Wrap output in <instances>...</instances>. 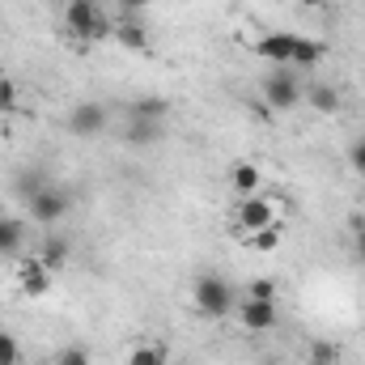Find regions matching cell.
Wrapping results in <instances>:
<instances>
[{
  "mask_svg": "<svg viewBox=\"0 0 365 365\" xmlns=\"http://www.w3.org/2000/svg\"><path fill=\"white\" fill-rule=\"evenodd\" d=\"M336 361H340V344H331V340L310 344V365H336Z\"/></svg>",
  "mask_w": 365,
  "mask_h": 365,
  "instance_id": "ffe728a7",
  "label": "cell"
},
{
  "mask_svg": "<svg viewBox=\"0 0 365 365\" xmlns=\"http://www.w3.org/2000/svg\"><path fill=\"white\" fill-rule=\"evenodd\" d=\"M293 47H297V34H289V30H272V34H264L259 43H255V56H264L268 64H293Z\"/></svg>",
  "mask_w": 365,
  "mask_h": 365,
  "instance_id": "5b68a950",
  "label": "cell"
},
{
  "mask_svg": "<svg viewBox=\"0 0 365 365\" xmlns=\"http://www.w3.org/2000/svg\"><path fill=\"white\" fill-rule=\"evenodd\" d=\"M162 115H166V102L162 98H140L128 110V119H158V123H162Z\"/></svg>",
  "mask_w": 365,
  "mask_h": 365,
  "instance_id": "ac0fdd59",
  "label": "cell"
},
{
  "mask_svg": "<svg viewBox=\"0 0 365 365\" xmlns=\"http://www.w3.org/2000/svg\"><path fill=\"white\" fill-rule=\"evenodd\" d=\"M191 297H195V310L204 319H225L234 310V293H230V284L221 276H195Z\"/></svg>",
  "mask_w": 365,
  "mask_h": 365,
  "instance_id": "6da1fadb",
  "label": "cell"
},
{
  "mask_svg": "<svg viewBox=\"0 0 365 365\" xmlns=\"http://www.w3.org/2000/svg\"><path fill=\"white\" fill-rule=\"evenodd\" d=\"M110 34H115V43H119V47H128V51H136V56H145V51H149V30H145V26H136V21H119Z\"/></svg>",
  "mask_w": 365,
  "mask_h": 365,
  "instance_id": "30bf717a",
  "label": "cell"
},
{
  "mask_svg": "<svg viewBox=\"0 0 365 365\" xmlns=\"http://www.w3.org/2000/svg\"><path fill=\"white\" fill-rule=\"evenodd\" d=\"M0 365H21V344L9 331H0Z\"/></svg>",
  "mask_w": 365,
  "mask_h": 365,
  "instance_id": "603a6c76",
  "label": "cell"
},
{
  "mask_svg": "<svg viewBox=\"0 0 365 365\" xmlns=\"http://www.w3.org/2000/svg\"><path fill=\"white\" fill-rule=\"evenodd\" d=\"M242 242H247L251 251H272L276 242H280V225H264V230H255V234H242Z\"/></svg>",
  "mask_w": 365,
  "mask_h": 365,
  "instance_id": "e0dca14e",
  "label": "cell"
},
{
  "mask_svg": "<svg viewBox=\"0 0 365 365\" xmlns=\"http://www.w3.org/2000/svg\"><path fill=\"white\" fill-rule=\"evenodd\" d=\"M310 106H314L319 115H336V110H340V90L327 86V81H314V86H310Z\"/></svg>",
  "mask_w": 365,
  "mask_h": 365,
  "instance_id": "5bb4252c",
  "label": "cell"
},
{
  "mask_svg": "<svg viewBox=\"0 0 365 365\" xmlns=\"http://www.w3.org/2000/svg\"><path fill=\"white\" fill-rule=\"evenodd\" d=\"M264 225H276L272 200H264V195H247V200L238 204V230H242V234H255V230H264Z\"/></svg>",
  "mask_w": 365,
  "mask_h": 365,
  "instance_id": "277c9868",
  "label": "cell"
},
{
  "mask_svg": "<svg viewBox=\"0 0 365 365\" xmlns=\"http://www.w3.org/2000/svg\"><path fill=\"white\" fill-rule=\"evenodd\" d=\"M353 259H357V264H365V230H357V234H353Z\"/></svg>",
  "mask_w": 365,
  "mask_h": 365,
  "instance_id": "4316f807",
  "label": "cell"
},
{
  "mask_svg": "<svg viewBox=\"0 0 365 365\" xmlns=\"http://www.w3.org/2000/svg\"><path fill=\"white\" fill-rule=\"evenodd\" d=\"M64 21H68V30H73L77 38H93V34H102V21H98L93 0H68Z\"/></svg>",
  "mask_w": 365,
  "mask_h": 365,
  "instance_id": "8992f818",
  "label": "cell"
},
{
  "mask_svg": "<svg viewBox=\"0 0 365 365\" xmlns=\"http://www.w3.org/2000/svg\"><path fill=\"white\" fill-rule=\"evenodd\" d=\"M128 365H166V349L162 344H136Z\"/></svg>",
  "mask_w": 365,
  "mask_h": 365,
  "instance_id": "d6986e66",
  "label": "cell"
},
{
  "mask_svg": "<svg viewBox=\"0 0 365 365\" xmlns=\"http://www.w3.org/2000/svg\"><path fill=\"white\" fill-rule=\"evenodd\" d=\"M276 319H280L276 302H259V297H247L242 302V327L247 331H272Z\"/></svg>",
  "mask_w": 365,
  "mask_h": 365,
  "instance_id": "ba28073f",
  "label": "cell"
},
{
  "mask_svg": "<svg viewBox=\"0 0 365 365\" xmlns=\"http://www.w3.org/2000/svg\"><path fill=\"white\" fill-rule=\"evenodd\" d=\"M0 110H4V115H9V110H17V86H13L9 77L0 81Z\"/></svg>",
  "mask_w": 365,
  "mask_h": 365,
  "instance_id": "d4e9b609",
  "label": "cell"
},
{
  "mask_svg": "<svg viewBox=\"0 0 365 365\" xmlns=\"http://www.w3.org/2000/svg\"><path fill=\"white\" fill-rule=\"evenodd\" d=\"M123 140H128V145H136V149H149V145H158V140H162V123H158V119H128Z\"/></svg>",
  "mask_w": 365,
  "mask_h": 365,
  "instance_id": "9c48e42d",
  "label": "cell"
},
{
  "mask_svg": "<svg viewBox=\"0 0 365 365\" xmlns=\"http://www.w3.org/2000/svg\"><path fill=\"white\" fill-rule=\"evenodd\" d=\"M21 242H26V225L0 208V255H17Z\"/></svg>",
  "mask_w": 365,
  "mask_h": 365,
  "instance_id": "8fae6325",
  "label": "cell"
},
{
  "mask_svg": "<svg viewBox=\"0 0 365 365\" xmlns=\"http://www.w3.org/2000/svg\"><path fill=\"white\" fill-rule=\"evenodd\" d=\"M323 56H327V43H323V38L297 34V47H293V64H297V68H314V64H323Z\"/></svg>",
  "mask_w": 365,
  "mask_h": 365,
  "instance_id": "7c38bea8",
  "label": "cell"
},
{
  "mask_svg": "<svg viewBox=\"0 0 365 365\" xmlns=\"http://www.w3.org/2000/svg\"><path fill=\"white\" fill-rule=\"evenodd\" d=\"M247 297H259V302H276V280L272 276H259L247 284Z\"/></svg>",
  "mask_w": 365,
  "mask_h": 365,
  "instance_id": "7402d4cb",
  "label": "cell"
},
{
  "mask_svg": "<svg viewBox=\"0 0 365 365\" xmlns=\"http://www.w3.org/2000/svg\"><path fill=\"white\" fill-rule=\"evenodd\" d=\"M119 4H123V9H128V13H132V9H149V4H153V0H119Z\"/></svg>",
  "mask_w": 365,
  "mask_h": 365,
  "instance_id": "f1b7e54d",
  "label": "cell"
},
{
  "mask_svg": "<svg viewBox=\"0 0 365 365\" xmlns=\"http://www.w3.org/2000/svg\"><path fill=\"white\" fill-rule=\"evenodd\" d=\"M68 259V238H47L43 247H38V264L43 268H56V264H64Z\"/></svg>",
  "mask_w": 365,
  "mask_h": 365,
  "instance_id": "2e32d148",
  "label": "cell"
},
{
  "mask_svg": "<svg viewBox=\"0 0 365 365\" xmlns=\"http://www.w3.org/2000/svg\"><path fill=\"white\" fill-rule=\"evenodd\" d=\"M259 90H264V102H268V110H280V115H289V110L302 102V81L289 73V64H276L272 73L259 81Z\"/></svg>",
  "mask_w": 365,
  "mask_h": 365,
  "instance_id": "7a4b0ae2",
  "label": "cell"
},
{
  "mask_svg": "<svg viewBox=\"0 0 365 365\" xmlns=\"http://www.w3.org/2000/svg\"><path fill=\"white\" fill-rule=\"evenodd\" d=\"M30 204V217L38 221V225H56L60 217H68V208H73V195L60 187V182H47L38 195H30L26 200Z\"/></svg>",
  "mask_w": 365,
  "mask_h": 365,
  "instance_id": "3957f363",
  "label": "cell"
},
{
  "mask_svg": "<svg viewBox=\"0 0 365 365\" xmlns=\"http://www.w3.org/2000/svg\"><path fill=\"white\" fill-rule=\"evenodd\" d=\"M21 289H26L30 297H43V293L51 289V268H43L38 259L26 264V268H21Z\"/></svg>",
  "mask_w": 365,
  "mask_h": 365,
  "instance_id": "4fadbf2b",
  "label": "cell"
},
{
  "mask_svg": "<svg viewBox=\"0 0 365 365\" xmlns=\"http://www.w3.org/2000/svg\"><path fill=\"white\" fill-rule=\"evenodd\" d=\"M0 81H4V64H0Z\"/></svg>",
  "mask_w": 365,
  "mask_h": 365,
  "instance_id": "f546056e",
  "label": "cell"
},
{
  "mask_svg": "<svg viewBox=\"0 0 365 365\" xmlns=\"http://www.w3.org/2000/svg\"><path fill=\"white\" fill-rule=\"evenodd\" d=\"M349 162H353V170H361L365 175V140H357V145L349 149Z\"/></svg>",
  "mask_w": 365,
  "mask_h": 365,
  "instance_id": "484cf974",
  "label": "cell"
},
{
  "mask_svg": "<svg viewBox=\"0 0 365 365\" xmlns=\"http://www.w3.org/2000/svg\"><path fill=\"white\" fill-rule=\"evenodd\" d=\"M264 182V175H259V166H251V162H242V166H234V175H230V187L247 200V195H255V187Z\"/></svg>",
  "mask_w": 365,
  "mask_h": 365,
  "instance_id": "9a60e30c",
  "label": "cell"
},
{
  "mask_svg": "<svg viewBox=\"0 0 365 365\" xmlns=\"http://www.w3.org/2000/svg\"><path fill=\"white\" fill-rule=\"evenodd\" d=\"M56 365H90V349H86V344H68Z\"/></svg>",
  "mask_w": 365,
  "mask_h": 365,
  "instance_id": "cb8c5ba5",
  "label": "cell"
},
{
  "mask_svg": "<svg viewBox=\"0 0 365 365\" xmlns=\"http://www.w3.org/2000/svg\"><path fill=\"white\" fill-rule=\"evenodd\" d=\"M47 175H43V170H26V175H21V179H17V191H21V195H26V200H30V195H38V191H43V187H47Z\"/></svg>",
  "mask_w": 365,
  "mask_h": 365,
  "instance_id": "44dd1931",
  "label": "cell"
},
{
  "mask_svg": "<svg viewBox=\"0 0 365 365\" xmlns=\"http://www.w3.org/2000/svg\"><path fill=\"white\" fill-rule=\"evenodd\" d=\"M106 128V106L102 102H81V106H73V115H68V132L73 136H98Z\"/></svg>",
  "mask_w": 365,
  "mask_h": 365,
  "instance_id": "52a82bcc",
  "label": "cell"
},
{
  "mask_svg": "<svg viewBox=\"0 0 365 365\" xmlns=\"http://www.w3.org/2000/svg\"><path fill=\"white\" fill-rule=\"evenodd\" d=\"M357 230H365V212H353L349 217V234H357Z\"/></svg>",
  "mask_w": 365,
  "mask_h": 365,
  "instance_id": "83f0119b",
  "label": "cell"
}]
</instances>
